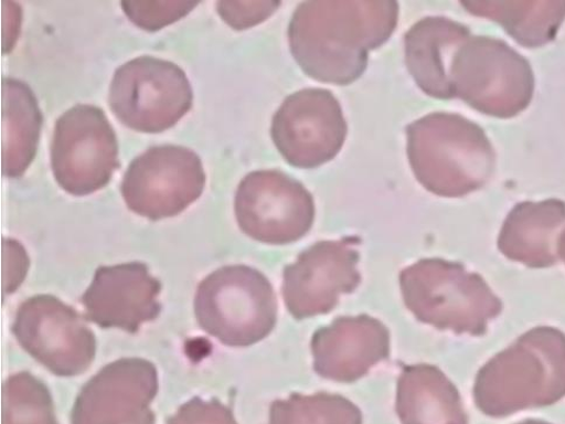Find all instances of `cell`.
Wrapping results in <instances>:
<instances>
[{"mask_svg":"<svg viewBox=\"0 0 565 424\" xmlns=\"http://www.w3.org/2000/svg\"><path fill=\"white\" fill-rule=\"evenodd\" d=\"M3 424H57L50 390L29 372L9 377L3 388Z\"/></svg>","mask_w":565,"mask_h":424,"instance_id":"23","label":"cell"},{"mask_svg":"<svg viewBox=\"0 0 565 424\" xmlns=\"http://www.w3.org/2000/svg\"><path fill=\"white\" fill-rule=\"evenodd\" d=\"M161 283L141 262L99 267L90 287L81 297L86 319L103 329L137 333L141 325L154 320L161 305Z\"/></svg>","mask_w":565,"mask_h":424,"instance_id":"15","label":"cell"},{"mask_svg":"<svg viewBox=\"0 0 565 424\" xmlns=\"http://www.w3.org/2000/svg\"><path fill=\"white\" fill-rule=\"evenodd\" d=\"M470 30L444 17L419 20L405 35L406 65L418 88L431 97H455L451 65Z\"/></svg>","mask_w":565,"mask_h":424,"instance_id":"17","label":"cell"},{"mask_svg":"<svg viewBox=\"0 0 565 424\" xmlns=\"http://www.w3.org/2000/svg\"><path fill=\"white\" fill-rule=\"evenodd\" d=\"M407 153L418 183L429 192L460 198L481 189L495 169L487 134L458 114L434 113L406 129Z\"/></svg>","mask_w":565,"mask_h":424,"instance_id":"3","label":"cell"},{"mask_svg":"<svg viewBox=\"0 0 565 424\" xmlns=\"http://www.w3.org/2000/svg\"><path fill=\"white\" fill-rule=\"evenodd\" d=\"M450 77L455 97L498 118H512L526 110L535 89L527 59L490 36H471L458 50Z\"/></svg>","mask_w":565,"mask_h":424,"instance_id":"6","label":"cell"},{"mask_svg":"<svg viewBox=\"0 0 565 424\" xmlns=\"http://www.w3.org/2000/svg\"><path fill=\"white\" fill-rule=\"evenodd\" d=\"M203 161L179 146L150 148L131 161L120 192L134 213L152 221L183 213L203 194Z\"/></svg>","mask_w":565,"mask_h":424,"instance_id":"9","label":"cell"},{"mask_svg":"<svg viewBox=\"0 0 565 424\" xmlns=\"http://www.w3.org/2000/svg\"><path fill=\"white\" fill-rule=\"evenodd\" d=\"M280 7V2H217L218 15L236 31L264 23Z\"/></svg>","mask_w":565,"mask_h":424,"instance_id":"26","label":"cell"},{"mask_svg":"<svg viewBox=\"0 0 565 424\" xmlns=\"http://www.w3.org/2000/svg\"><path fill=\"white\" fill-rule=\"evenodd\" d=\"M339 100L327 89L308 88L286 98L273 118L274 144L288 163L315 169L335 158L348 137Z\"/></svg>","mask_w":565,"mask_h":424,"instance_id":"12","label":"cell"},{"mask_svg":"<svg viewBox=\"0 0 565 424\" xmlns=\"http://www.w3.org/2000/svg\"><path fill=\"white\" fill-rule=\"evenodd\" d=\"M12 332L19 344L57 377L85 373L96 356V338L74 308L51 295L19 307Z\"/></svg>","mask_w":565,"mask_h":424,"instance_id":"11","label":"cell"},{"mask_svg":"<svg viewBox=\"0 0 565 424\" xmlns=\"http://www.w3.org/2000/svg\"><path fill=\"white\" fill-rule=\"evenodd\" d=\"M396 413L402 424H469L454 383L428 363L403 369L397 381Z\"/></svg>","mask_w":565,"mask_h":424,"instance_id":"19","label":"cell"},{"mask_svg":"<svg viewBox=\"0 0 565 424\" xmlns=\"http://www.w3.org/2000/svg\"><path fill=\"white\" fill-rule=\"evenodd\" d=\"M311 350L319 377L350 383L390 358L391 336L380 320L369 315L339 317L313 335Z\"/></svg>","mask_w":565,"mask_h":424,"instance_id":"16","label":"cell"},{"mask_svg":"<svg viewBox=\"0 0 565 424\" xmlns=\"http://www.w3.org/2000/svg\"><path fill=\"white\" fill-rule=\"evenodd\" d=\"M186 73L168 60L139 56L114 74L109 106L128 128L159 134L174 127L192 108Z\"/></svg>","mask_w":565,"mask_h":424,"instance_id":"7","label":"cell"},{"mask_svg":"<svg viewBox=\"0 0 565 424\" xmlns=\"http://www.w3.org/2000/svg\"><path fill=\"white\" fill-rule=\"evenodd\" d=\"M199 0H124L122 9L131 22L147 32H158L186 17Z\"/></svg>","mask_w":565,"mask_h":424,"instance_id":"24","label":"cell"},{"mask_svg":"<svg viewBox=\"0 0 565 424\" xmlns=\"http://www.w3.org/2000/svg\"><path fill=\"white\" fill-rule=\"evenodd\" d=\"M564 229V201H526L504 220L498 248L502 255L530 268H550L558 262V240Z\"/></svg>","mask_w":565,"mask_h":424,"instance_id":"18","label":"cell"},{"mask_svg":"<svg viewBox=\"0 0 565 424\" xmlns=\"http://www.w3.org/2000/svg\"><path fill=\"white\" fill-rule=\"evenodd\" d=\"M558 256L564 261L565 264V229L563 230L558 240Z\"/></svg>","mask_w":565,"mask_h":424,"instance_id":"27","label":"cell"},{"mask_svg":"<svg viewBox=\"0 0 565 424\" xmlns=\"http://www.w3.org/2000/svg\"><path fill=\"white\" fill-rule=\"evenodd\" d=\"M158 393V373L141 358L116 360L81 390L72 424H156L151 403Z\"/></svg>","mask_w":565,"mask_h":424,"instance_id":"14","label":"cell"},{"mask_svg":"<svg viewBox=\"0 0 565 424\" xmlns=\"http://www.w3.org/2000/svg\"><path fill=\"white\" fill-rule=\"evenodd\" d=\"M397 22L395 0H311L291 18L290 50L310 77L348 86L365 73L370 52L388 42Z\"/></svg>","mask_w":565,"mask_h":424,"instance_id":"1","label":"cell"},{"mask_svg":"<svg viewBox=\"0 0 565 424\" xmlns=\"http://www.w3.org/2000/svg\"><path fill=\"white\" fill-rule=\"evenodd\" d=\"M194 312L199 327L222 344L248 348L273 332L277 299L264 274L248 266H227L200 283Z\"/></svg>","mask_w":565,"mask_h":424,"instance_id":"5","label":"cell"},{"mask_svg":"<svg viewBox=\"0 0 565 424\" xmlns=\"http://www.w3.org/2000/svg\"><path fill=\"white\" fill-rule=\"evenodd\" d=\"M51 160L58 187L72 195L107 187L119 163L117 137L105 112L77 105L58 117Z\"/></svg>","mask_w":565,"mask_h":424,"instance_id":"8","label":"cell"},{"mask_svg":"<svg viewBox=\"0 0 565 424\" xmlns=\"http://www.w3.org/2000/svg\"><path fill=\"white\" fill-rule=\"evenodd\" d=\"M358 237L320 241L302 252L282 274L281 295L296 319L331 312L340 295L360 285Z\"/></svg>","mask_w":565,"mask_h":424,"instance_id":"13","label":"cell"},{"mask_svg":"<svg viewBox=\"0 0 565 424\" xmlns=\"http://www.w3.org/2000/svg\"><path fill=\"white\" fill-rule=\"evenodd\" d=\"M312 194L280 171H254L235 194V215L242 232L268 245H289L305 237L315 221Z\"/></svg>","mask_w":565,"mask_h":424,"instance_id":"10","label":"cell"},{"mask_svg":"<svg viewBox=\"0 0 565 424\" xmlns=\"http://www.w3.org/2000/svg\"><path fill=\"white\" fill-rule=\"evenodd\" d=\"M518 424H552V423L546 422V421H540V420H527V421L520 422Z\"/></svg>","mask_w":565,"mask_h":424,"instance_id":"28","label":"cell"},{"mask_svg":"<svg viewBox=\"0 0 565 424\" xmlns=\"http://www.w3.org/2000/svg\"><path fill=\"white\" fill-rule=\"evenodd\" d=\"M168 424H238L231 409L213 399L193 398L168 420Z\"/></svg>","mask_w":565,"mask_h":424,"instance_id":"25","label":"cell"},{"mask_svg":"<svg viewBox=\"0 0 565 424\" xmlns=\"http://www.w3.org/2000/svg\"><path fill=\"white\" fill-rule=\"evenodd\" d=\"M461 6L471 14L493 20L511 35L518 44L537 49L553 42L565 19V2H477L462 0Z\"/></svg>","mask_w":565,"mask_h":424,"instance_id":"21","label":"cell"},{"mask_svg":"<svg viewBox=\"0 0 565 424\" xmlns=\"http://www.w3.org/2000/svg\"><path fill=\"white\" fill-rule=\"evenodd\" d=\"M269 424H362V414L341 395L295 393L287 400L273 402Z\"/></svg>","mask_w":565,"mask_h":424,"instance_id":"22","label":"cell"},{"mask_svg":"<svg viewBox=\"0 0 565 424\" xmlns=\"http://www.w3.org/2000/svg\"><path fill=\"white\" fill-rule=\"evenodd\" d=\"M43 114L31 87L18 78L3 80V174L22 177L35 158Z\"/></svg>","mask_w":565,"mask_h":424,"instance_id":"20","label":"cell"},{"mask_svg":"<svg viewBox=\"0 0 565 424\" xmlns=\"http://www.w3.org/2000/svg\"><path fill=\"white\" fill-rule=\"evenodd\" d=\"M407 308L422 322L457 335H486L502 303L486 279L457 262L424 258L399 274Z\"/></svg>","mask_w":565,"mask_h":424,"instance_id":"4","label":"cell"},{"mask_svg":"<svg viewBox=\"0 0 565 424\" xmlns=\"http://www.w3.org/2000/svg\"><path fill=\"white\" fill-rule=\"evenodd\" d=\"M473 396L491 417L554 405L565 398V335L552 327L522 335L479 371Z\"/></svg>","mask_w":565,"mask_h":424,"instance_id":"2","label":"cell"}]
</instances>
